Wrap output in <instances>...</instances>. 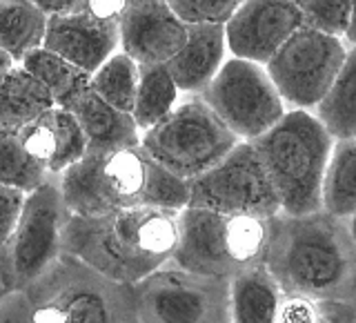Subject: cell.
I'll return each instance as SVG.
<instances>
[{"label":"cell","instance_id":"obj_12","mask_svg":"<svg viewBox=\"0 0 356 323\" xmlns=\"http://www.w3.org/2000/svg\"><path fill=\"white\" fill-rule=\"evenodd\" d=\"M187 205L259 219L281 212L270 176L250 141H238L225 159L189 183Z\"/></svg>","mask_w":356,"mask_h":323},{"label":"cell","instance_id":"obj_21","mask_svg":"<svg viewBox=\"0 0 356 323\" xmlns=\"http://www.w3.org/2000/svg\"><path fill=\"white\" fill-rule=\"evenodd\" d=\"M54 98L16 63L0 83V127L20 129L54 107Z\"/></svg>","mask_w":356,"mask_h":323},{"label":"cell","instance_id":"obj_1","mask_svg":"<svg viewBox=\"0 0 356 323\" xmlns=\"http://www.w3.org/2000/svg\"><path fill=\"white\" fill-rule=\"evenodd\" d=\"M263 265L287 297L312 301H354V221L325 212L283 214L267 221Z\"/></svg>","mask_w":356,"mask_h":323},{"label":"cell","instance_id":"obj_3","mask_svg":"<svg viewBox=\"0 0 356 323\" xmlns=\"http://www.w3.org/2000/svg\"><path fill=\"white\" fill-rule=\"evenodd\" d=\"M65 207L76 216H98L125 207H187L189 183L149 159L140 145L87 150L58 176Z\"/></svg>","mask_w":356,"mask_h":323},{"label":"cell","instance_id":"obj_14","mask_svg":"<svg viewBox=\"0 0 356 323\" xmlns=\"http://www.w3.org/2000/svg\"><path fill=\"white\" fill-rule=\"evenodd\" d=\"M187 25L167 0H127L118 18V52L138 65H161L183 47Z\"/></svg>","mask_w":356,"mask_h":323},{"label":"cell","instance_id":"obj_20","mask_svg":"<svg viewBox=\"0 0 356 323\" xmlns=\"http://www.w3.org/2000/svg\"><path fill=\"white\" fill-rule=\"evenodd\" d=\"M321 212L339 221L356 214V139L334 141L321 181Z\"/></svg>","mask_w":356,"mask_h":323},{"label":"cell","instance_id":"obj_19","mask_svg":"<svg viewBox=\"0 0 356 323\" xmlns=\"http://www.w3.org/2000/svg\"><path fill=\"white\" fill-rule=\"evenodd\" d=\"M283 292L263 263L229 278V323H276Z\"/></svg>","mask_w":356,"mask_h":323},{"label":"cell","instance_id":"obj_28","mask_svg":"<svg viewBox=\"0 0 356 323\" xmlns=\"http://www.w3.org/2000/svg\"><path fill=\"white\" fill-rule=\"evenodd\" d=\"M294 5L303 16L305 27L339 36L348 45H354V0H294Z\"/></svg>","mask_w":356,"mask_h":323},{"label":"cell","instance_id":"obj_24","mask_svg":"<svg viewBox=\"0 0 356 323\" xmlns=\"http://www.w3.org/2000/svg\"><path fill=\"white\" fill-rule=\"evenodd\" d=\"M178 96H181V92H178L172 74L167 72L165 63L140 65L136 96H134L131 107V118L140 134L156 125L176 105Z\"/></svg>","mask_w":356,"mask_h":323},{"label":"cell","instance_id":"obj_11","mask_svg":"<svg viewBox=\"0 0 356 323\" xmlns=\"http://www.w3.org/2000/svg\"><path fill=\"white\" fill-rule=\"evenodd\" d=\"M200 96L234 136L250 143L287 111L265 67L236 56L225 58Z\"/></svg>","mask_w":356,"mask_h":323},{"label":"cell","instance_id":"obj_4","mask_svg":"<svg viewBox=\"0 0 356 323\" xmlns=\"http://www.w3.org/2000/svg\"><path fill=\"white\" fill-rule=\"evenodd\" d=\"M0 323H138L131 285L98 274L72 254L0 299Z\"/></svg>","mask_w":356,"mask_h":323},{"label":"cell","instance_id":"obj_10","mask_svg":"<svg viewBox=\"0 0 356 323\" xmlns=\"http://www.w3.org/2000/svg\"><path fill=\"white\" fill-rule=\"evenodd\" d=\"M354 45L300 25L263 67L287 109H312L337 81Z\"/></svg>","mask_w":356,"mask_h":323},{"label":"cell","instance_id":"obj_26","mask_svg":"<svg viewBox=\"0 0 356 323\" xmlns=\"http://www.w3.org/2000/svg\"><path fill=\"white\" fill-rule=\"evenodd\" d=\"M138 70L140 65L131 61L127 54L114 52L89 76V87L103 100H107L111 107L131 114L134 96H136L138 85Z\"/></svg>","mask_w":356,"mask_h":323},{"label":"cell","instance_id":"obj_18","mask_svg":"<svg viewBox=\"0 0 356 323\" xmlns=\"http://www.w3.org/2000/svg\"><path fill=\"white\" fill-rule=\"evenodd\" d=\"M60 107L74 114L87 141V150H120L140 143V129L129 111L111 107L89 85L78 89Z\"/></svg>","mask_w":356,"mask_h":323},{"label":"cell","instance_id":"obj_27","mask_svg":"<svg viewBox=\"0 0 356 323\" xmlns=\"http://www.w3.org/2000/svg\"><path fill=\"white\" fill-rule=\"evenodd\" d=\"M51 174L22 148L18 129L0 127V185L31 192Z\"/></svg>","mask_w":356,"mask_h":323},{"label":"cell","instance_id":"obj_34","mask_svg":"<svg viewBox=\"0 0 356 323\" xmlns=\"http://www.w3.org/2000/svg\"><path fill=\"white\" fill-rule=\"evenodd\" d=\"M16 65V61L11 58L9 54H5L3 49H0V83H3V78L11 72V67Z\"/></svg>","mask_w":356,"mask_h":323},{"label":"cell","instance_id":"obj_9","mask_svg":"<svg viewBox=\"0 0 356 323\" xmlns=\"http://www.w3.org/2000/svg\"><path fill=\"white\" fill-rule=\"evenodd\" d=\"M131 290L138 323H229V278L165 263Z\"/></svg>","mask_w":356,"mask_h":323},{"label":"cell","instance_id":"obj_25","mask_svg":"<svg viewBox=\"0 0 356 323\" xmlns=\"http://www.w3.org/2000/svg\"><path fill=\"white\" fill-rule=\"evenodd\" d=\"M18 65L47 89L56 105L67 103L78 89L89 85L87 72L78 70L76 65H72L63 56L49 52L47 47H38L29 52Z\"/></svg>","mask_w":356,"mask_h":323},{"label":"cell","instance_id":"obj_17","mask_svg":"<svg viewBox=\"0 0 356 323\" xmlns=\"http://www.w3.org/2000/svg\"><path fill=\"white\" fill-rule=\"evenodd\" d=\"M227 45L222 25H187V38L165 63L181 94H200L225 63Z\"/></svg>","mask_w":356,"mask_h":323},{"label":"cell","instance_id":"obj_30","mask_svg":"<svg viewBox=\"0 0 356 323\" xmlns=\"http://www.w3.org/2000/svg\"><path fill=\"white\" fill-rule=\"evenodd\" d=\"M276 323H332V321L325 317L318 301L283 294L281 306H278Z\"/></svg>","mask_w":356,"mask_h":323},{"label":"cell","instance_id":"obj_29","mask_svg":"<svg viewBox=\"0 0 356 323\" xmlns=\"http://www.w3.org/2000/svg\"><path fill=\"white\" fill-rule=\"evenodd\" d=\"M185 25H225L243 0H167Z\"/></svg>","mask_w":356,"mask_h":323},{"label":"cell","instance_id":"obj_13","mask_svg":"<svg viewBox=\"0 0 356 323\" xmlns=\"http://www.w3.org/2000/svg\"><path fill=\"white\" fill-rule=\"evenodd\" d=\"M300 25L294 0H243L222 29L232 56L265 65Z\"/></svg>","mask_w":356,"mask_h":323},{"label":"cell","instance_id":"obj_31","mask_svg":"<svg viewBox=\"0 0 356 323\" xmlns=\"http://www.w3.org/2000/svg\"><path fill=\"white\" fill-rule=\"evenodd\" d=\"M22 200H25V192L7 187V185H0V250H3L5 241L9 239L11 230L16 226Z\"/></svg>","mask_w":356,"mask_h":323},{"label":"cell","instance_id":"obj_15","mask_svg":"<svg viewBox=\"0 0 356 323\" xmlns=\"http://www.w3.org/2000/svg\"><path fill=\"white\" fill-rule=\"evenodd\" d=\"M42 47L92 76L111 54L118 52V22L98 18L89 11L49 16Z\"/></svg>","mask_w":356,"mask_h":323},{"label":"cell","instance_id":"obj_16","mask_svg":"<svg viewBox=\"0 0 356 323\" xmlns=\"http://www.w3.org/2000/svg\"><path fill=\"white\" fill-rule=\"evenodd\" d=\"M22 148L36 159L47 174L60 176L87 152V141L72 111L54 105L18 129Z\"/></svg>","mask_w":356,"mask_h":323},{"label":"cell","instance_id":"obj_8","mask_svg":"<svg viewBox=\"0 0 356 323\" xmlns=\"http://www.w3.org/2000/svg\"><path fill=\"white\" fill-rule=\"evenodd\" d=\"M70 212L58 176H49L25 194L16 226L0 250V272L7 290H20L47 272L63 254L60 234Z\"/></svg>","mask_w":356,"mask_h":323},{"label":"cell","instance_id":"obj_6","mask_svg":"<svg viewBox=\"0 0 356 323\" xmlns=\"http://www.w3.org/2000/svg\"><path fill=\"white\" fill-rule=\"evenodd\" d=\"M267 221L187 205L178 212V239L170 263L196 274L232 278L263 263Z\"/></svg>","mask_w":356,"mask_h":323},{"label":"cell","instance_id":"obj_23","mask_svg":"<svg viewBox=\"0 0 356 323\" xmlns=\"http://www.w3.org/2000/svg\"><path fill=\"white\" fill-rule=\"evenodd\" d=\"M47 16L31 0H0V49L20 63L42 47Z\"/></svg>","mask_w":356,"mask_h":323},{"label":"cell","instance_id":"obj_35","mask_svg":"<svg viewBox=\"0 0 356 323\" xmlns=\"http://www.w3.org/2000/svg\"><path fill=\"white\" fill-rule=\"evenodd\" d=\"M7 292V285H5V278H3V272H0V299Z\"/></svg>","mask_w":356,"mask_h":323},{"label":"cell","instance_id":"obj_33","mask_svg":"<svg viewBox=\"0 0 356 323\" xmlns=\"http://www.w3.org/2000/svg\"><path fill=\"white\" fill-rule=\"evenodd\" d=\"M125 5H127V0H89L85 11H89V14H94L98 18L116 20L118 22Z\"/></svg>","mask_w":356,"mask_h":323},{"label":"cell","instance_id":"obj_2","mask_svg":"<svg viewBox=\"0 0 356 323\" xmlns=\"http://www.w3.org/2000/svg\"><path fill=\"white\" fill-rule=\"evenodd\" d=\"M178 212L125 207L98 216L70 214L60 248L111 281L136 285L170 263L178 239Z\"/></svg>","mask_w":356,"mask_h":323},{"label":"cell","instance_id":"obj_32","mask_svg":"<svg viewBox=\"0 0 356 323\" xmlns=\"http://www.w3.org/2000/svg\"><path fill=\"white\" fill-rule=\"evenodd\" d=\"M44 16H67V14H78L85 11L89 0H31Z\"/></svg>","mask_w":356,"mask_h":323},{"label":"cell","instance_id":"obj_22","mask_svg":"<svg viewBox=\"0 0 356 323\" xmlns=\"http://www.w3.org/2000/svg\"><path fill=\"white\" fill-rule=\"evenodd\" d=\"M354 94H356V52L352 49L345 61L337 81L321 96L318 103L309 111L316 116L332 141L356 139V114H354Z\"/></svg>","mask_w":356,"mask_h":323},{"label":"cell","instance_id":"obj_7","mask_svg":"<svg viewBox=\"0 0 356 323\" xmlns=\"http://www.w3.org/2000/svg\"><path fill=\"white\" fill-rule=\"evenodd\" d=\"M238 139L200 94H181L167 114L140 134V148L163 170L185 183L211 170L232 152Z\"/></svg>","mask_w":356,"mask_h":323},{"label":"cell","instance_id":"obj_5","mask_svg":"<svg viewBox=\"0 0 356 323\" xmlns=\"http://www.w3.org/2000/svg\"><path fill=\"white\" fill-rule=\"evenodd\" d=\"M252 145L283 214L321 210V181L334 141L309 109H287Z\"/></svg>","mask_w":356,"mask_h":323}]
</instances>
